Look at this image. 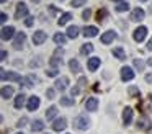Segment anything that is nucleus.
<instances>
[{"label": "nucleus", "mask_w": 152, "mask_h": 134, "mask_svg": "<svg viewBox=\"0 0 152 134\" xmlns=\"http://www.w3.org/2000/svg\"><path fill=\"white\" fill-rule=\"evenodd\" d=\"M74 126H75L77 129H87V127L90 126V119L87 116H83V114H80V116H77L75 119H74Z\"/></svg>", "instance_id": "1"}, {"label": "nucleus", "mask_w": 152, "mask_h": 134, "mask_svg": "<svg viewBox=\"0 0 152 134\" xmlns=\"http://www.w3.org/2000/svg\"><path fill=\"white\" fill-rule=\"evenodd\" d=\"M28 15V5L23 2H18L17 3V10H15V18L17 20H21Z\"/></svg>", "instance_id": "2"}, {"label": "nucleus", "mask_w": 152, "mask_h": 134, "mask_svg": "<svg viewBox=\"0 0 152 134\" xmlns=\"http://www.w3.org/2000/svg\"><path fill=\"white\" fill-rule=\"evenodd\" d=\"M145 34H147V28H145V26H139V28L134 29V33H132V38H134L136 42H141V41H144Z\"/></svg>", "instance_id": "3"}, {"label": "nucleus", "mask_w": 152, "mask_h": 134, "mask_svg": "<svg viewBox=\"0 0 152 134\" xmlns=\"http://www.w3.org/2000/svg\"><path fill=\"white\" fill-rule=\"evenodd\" d=\"M25 41H26V34H25V33H21V31L17 33V36H15V39H13V48L17 49V51L23 49Z\"/></svg>", "instance_id": "4"}, {"label": "nucleus", "mask_w": 152, "mask_h": 134, "mask_svg": "<svg viewBox=\"0 0 152 134\" xmlns=\"http://www.w3.org/2000/svg\"><path fill=\"white\" fill-rule=\"evenodd\" d=\"M2 80H8V82H21V75L17 72H5L2 70Z\"/></svg>", "instance_id": "5"}, {"label": "nucleus", "mask_w": 152, "mask_h": 134, "mask_svg": "<svg viewBox=\"0 0 152 134\" xmlns=\"http://www.w3.org/2000/svg\"><path fill=\"white\" fill-rule=\"evenodd\" d=\"M134 78V70H132L131 67H128V65H124V67H121V80L123 82H129Z\"/></svg>", "instance_id": "6"}, {"label": "nucleus", "mask_w": 152, "mask_h": 134, "mask_svg": "<svg viewBox=\"0 0 152 134\" xmlns=\"http://www.w3.org/2000/svg\"><path fill=\"white\" fill-rule=\"evenodd\" d=\"M48 39V34L44 31H34V34H33V44L34 46H39V44H43L44 41Z\"/></svg>", "instance_id": "7"}, {"label": "nucleus", "mask_w": 152, "mask_h": 134, "mask_svg": "<svg viewBox=\"0 0 152 134\" xmlns=\"http://www.w3.org/2000/svg\"><path fill=\"white\" fill-rule=\"evenodd\" d=\"M62 54H64V51H62V49H57V51L54 52V56L49 59V64L53 65V67H56V65L62 64Z\"/></svg>", "instance_id": "8"}, {"label": "nucleus", "mask_w": 152, "mask_h": 134, "mask_svg": "<svg viewBox=\"0 0 152 134\" xmlns=\"http://www.w3.org/2000/svg\"><path fill=\"white\" fill-rule=\"evenodd\" d=\"M13 36H17L13 26H4V28H2V39H4V41H8V39H12Z\"/></svg>", "instance_id": "9"}, {"label": "nucleus", "mask_w": 152, "mask_h": 134, "mask_svg": "<svg viewBox=\"0 0 152 134\" xmlns=\"http://www.w3.org/2000/svg\"><path fill=\"white\" fill-rule=\"evenodd\" d=\"M123 123H124V126H129L132 123V110L129 106L123 110Z\"/></svg>", "instance_id": "10"}, {"label": "nucleus", "mask_w": 152, "mask_h": 134, "mask_svg": "<svg viewBox=\"0 0 152 134\" xmlns=\"http://www.w3.org/2000/svg\"><path fill=\"white\" fill-rule=\"evenodd\" d=\"M116 39V33L115 31H106L102 34V38H100V41L103 42V44H110V42H113Z\"/></svg>", "instance_id": "11"}, {"label": "nucleus", "mask_w": 152, "mask_h": 134, "mask_svg": "<svg viewBox=\"0 0 152 134\" xmlns=\"http://www.w3.org/2000/svg\"><path fill=\"white\" fill-rule=\"evenodd\" d=\"M144 16H145V12L142 8H139V7L131 12V20L132 21H141V20H144Z\"/></svg>", "instance_id": "12"}, {"label": "nucleus", "mask_w": 152, "mask_h": 134, "mask_svg": "<svg viewBox=\"0 0 152 134\" xmlns=\"http://www.w3.org/2000/svg\"><path fill=\"white\" fill-rule=\"evenodd\" d=\"M66 127H67L66 118H57V119L53 123V129H54V131H64Z\"/></svg>", "instance_id": "13"}, {"label": "nucleus", "mask_w": 152, "mask_h": 134, "mask_svg": "<svg viewBox=\"0 0 152 134\" xmlns=\"http://www.w3.org/2000/svg\"><path fill=\"white\" fill-rule=\"evenodd\" d=\"M100 64H102L100 57H90V59H88V62H87V67H88V70L95 72L96 69L100 67Z\"/></svg>", "instance_id": "14"}, {"label": "nucleus", "mask_w": 152, "mask_h": 134, "mask_svg": "<svg viewBox=\"0 0 152 134\" xmlns=\"http://www.w3.org/2000/svg\"><path fill=\"white\" fill-rule=\"evenodd\" d=\"M39 103H41V100L38 97H30V100H28V103H26V108L30 111H34V110H38Z\"/></svg>", "instance_id": "15"}, {"label": "nucleus", "mask_w": 152, "mask_h": 134, "mask_svg": "<svg viewBox=\"0 0 152 134\" xmlns=\"http://www.w3.org/2000/svg\"><path fill=\"white\" fill-rule=\"evenodd\" d=\"M67 83H69V78L67 77H61V78H57L56 80V90H61V92H64L67 88Z\"/></svg>", "instance_id": "16"}, {"label": "nucleus", "mask_w": 152, "mask_h": 134, "mask_svg": "<svg viewBox=\"0 0 152 134\" xmlns=\"http://www.w3.org/2000/svg\"><path fill=\"white\" fill-rule=\"evenodd\" d=\"M96 108H98V100H96L95 97L88 98V100L85 101V110H88V111H95Z\"/></svg>", "instance_id": "17"}, {"label": "nucleus", "mask_w": 152, "mask_h": 134, "mask_svg": "<svg viewBox=\"0 0 152 134\" xmlns=\"http://www.w3.org/2000/svg\"><path fill=\"white\" fill-rule=\"evenodd\" d=\"M96 34H98V28L96 26H85L83 28V36L85 38H93Z\"/></svg>", "instance_id": "18"}, {"label": "nucleus", "mask_w": 152, "mask_h": 134, "mask_svg": "<svg viewBox=\"0 0 152 134\" xmlns=\"http://www.w3.org/2000/svg\"><path fill=\"white\" fill-rule=\"evenodd\" d=\"M137 127H139V129H142V131L151 129V121H149V118H145V116L139 118V121H137Z\"/></svg>", "instance_id": "19"}, {"label": "nucleus", "mask_w": 152, "mask_h": 134, "mask_svg": "<svg viewBox=\"0 0 152 134\" xmlns=\"http://www.w3.org/2000/svg\"><path fill=\"white\" fill-rule=\"evenodd\" d=\"M15 93L13 87H10V85H7V87H2V98H5V100H8V98H12Z\"/></svg>", "instance_id": "20"}, {"label": "nucleus", "mask_w": 152, "mask_h": 134, "mask_svg": "<svg viewBox=\"0 0 152 134\" xmlns=\"http://www.w3.org/2000/svg\"><path fill=\"white\" fill-rule=\"evenodd\" d=\"M79 26H69V28H67V38H70V39H75L77 36H79Z\"/></svg>", "instance_id": "21"}, {"label": "nucleus", "mask_w": 152, "mask_h": 134, "mask_svg": "<svg viewBox=\"0 0 152 134\" xmlns=\"http://www.w3.org/2000/svg\"><path fill=\"white\" fill-rule=\"evenodd\" d=\"M43 129H44V123L41 119H34L31 123V131L33 133H38V131H43Z\"/></svg>", "instance_id": "22"}, {"label": "nucleus", "mask_w": 152, "mask_h": 134, "mask_svg": "<svg viewBox=\"0 0 152 134\" xmlns=\"http://www.w3.org/2000/svg\"><path fill=\"white\" fill-rule=\"evenodd\" d=\"M70 18H72V13H69V12L62 13V15H61V18L57 20V25H59V26H64L67 21H70Z\"/></svg>", "instance_id": "23"}, {"label": "nucleus", "mask_w": 152, "mask_h": 134, "mask_svg": "<svg viewBox=\"0 0 152 134\" xmlns=\"http://www.w3.org/2000/svg\"><path fill=\"white\" fill-rule=\"evenodd\" d=\"M25 100H26V98H25L23 93H20L18 97H15V108H17V110H21V108L25 106Z\"/></svg>", "instance_id": "24"}, {"label": "nucleus", "mask_w": 152, "mask_h": 134, "mask_svg": "<svg viewBox=\"0 0 152 134\" xmlns=\"http://www.w3.org/2000/svg\"><path fill=\"white\" fill-rule=\"evenodd\" d=\"M113 56H115L116 59H119V61H124L126 59V52L123 48H115L113 49Z\"/></svg>", "instance_id": "25"}, {"label": "nucleus", "mask_w": 152, "mask_h": 134, "mask_svg": "<svg viewBox=\"0 0 152 134\" xmlns=\"http://www.w3.org/2000/svg\"><path fill=\"white\" fill-rule=\"evenodd\" d=\"M25 87H28V88H30V87H33V83H34V82H38V77H36V75H33V74H31V75H28V77H25Z\"/></svg>", "instance_id": "26"}, {"label": "nucleus", "mask_w": 152, "mask_h": 134, "mask_svg": "<svg viewBox=\"0 0 152 134\" xmlns=\"http://www.w3.org/2000/svg\"><path fill=\"white\" fill-rule=\"evenodd\" d=\"M69 67H70V70L72 72H80V64H79V61H77V59H70L69 61Z\"/></svg>", "instance_id": "27"}, {"label": "nucleus", "mask_w": 152, "mask_h": 134, "mask_svg": "<svg viewBox=\"0 0 152 134\" xmlns=\"http://www.w3.org/2000/svg\"><path fill=\"white\" fill-rule=\"evenodd\" d=\"M53 39H54V42H56V44H64V42H66V39H67V36L62 34V33H56Z\"/></svg>", "instance_id": "28"}, {"label": "nucleus", "mask_w": 152, "mask_h": 134, "mask_svg": "<svg viewBox=\"0 0 152 134\" xmlns=\"http://www.w3.org/2000/svg\"><path fill=\"white\" fill-rule=\"evenodd\" d=\"M92 51H93V46L90 44V42H87V44H83L82 48H80V54H83V56H88Z\"/></svg>", "instance_id": "29"}, {"label": "nucleus", "mask_w": 152, "mask_h": 134, "mask_svg": "<svg viewBox=\"0 0 152 134\" xmlns=\"http://www.w3.org/2000/svg\"><path fill=\"white\" fill-rule=\"evenodd\" d=\"M74 103H75V101H74V97H62L61 98V105H62V106H72Z\"/></svg>", "instance_id": "30"}, {"label": "nucleus", "mask_w": 152, "mask_h": 134, "mask_svg": "<svg viewBox=\"0 0 152 134\" xmlns=\"http://www.w3.org/2000/svg\"><path fill=\"white\" fill-rule=\"evenodd\" d=\"M56 114H57V108L56 106H49V108H48V111H46V118H48V119H54Z\"/></svg>", "instance_id": "31"}, {"label": "nucleus", "mask_w": 152, "mask_h": 134, "mask_svg": "<svg viewBox=\"0 0 152 134\" xmlns=\"http://www.w3.org/2000/svg\"><path fill=\"white\" fill-rule=\"evenodd\" d=\"M115 8H116V12H119V13H121V12H126V10H129V3L123 0V2H119L118 5L115 7Z\"/></svg>", "instance_id": "32"}, {"label": "nucleus", "mask_w": 152, "mask_h": 134, "mask_svg": "<svg viewBox=\"0 0 152 134\" xmlns=\"http://www.w3.org/2000/svg\"><path fill=\"white\" fill-rule=\"evenodd\" d=\"M106 15H108V12H106L105 8H103V10H100V12L96 13V20H98L100 23H102V21H105V16H106Z\"/></svg>", "instance_id": "33"}, {"label": "nucleus", "mask_w": 152, "mask_h": 134, "mask_svg": "<svg viewBox=\"0 0 152 134\" xmlns=\"http://www.w3.org/2000/svg\"><path fill=\"white\" fill-rule=\"evenodd\" d=\"M46 74H48V77H56V75L59 74V70H57L56 67H53V69H49V70H46Z\"/></svg>", "instance_id": "34"}, {"label": "nucleus", "mask_w": 152, "mask_h": 134, "mask_svg": "<svg viewBox=\"0 0 152 134\" xmlns=\"http://www.w3.org/2000/svg\"><path fill=\"white\" fill-rule=\"evenodd\" d=\"M85 3H87V0H72V7H75V8L85 5Z\"/></svg>", "instance_id": "35"}, {"label": "nucleus", "mask_w": 152, "mask_h": 134, "mask_svg": "<svg viewBox=\"0 0 152 134\" xmlns=\"http://www.w3.org/2000/svg\"><path fill=\"white\" fill-rule=\"evenodd\" d=\"M134 67L139 69V70H142V69H144V62H142L141 59H136V61H134Z\"/></svg>", "instance_id": "36"}, {"label": "nucleus", "mask_w": 152, "mask_h": 134, "mask_svg": "<svg viewBox=\"0 0 152 134\" xmlns=\"http://www.w3.org/2000/svg\"><path fill=\"white\" fill-rule=\"evenodd\" d=\"M46 97L49 98V100H53V98H54V88H48V90H46Z\"/></svg>", "instance_id": "37"}, {"label": "nucleus", "mask_w": 152, "mask_h": 134, "mask_svg": "<svg viewBox=\"0 0 152 134\" xmlns=\"http://www.w3.org/2000/svg\"><path fill=\"white\" fill-rule=\"evenodd\" d=\"M128 93H129V95H139V90H137L136 87H129Z\"/></svg>", "instance_id": "38"}, {"label": "nucleus", "mask_w": 152, "mask_h": 134, "mask_svg": "<svg viewBox=\"0 0 152 134\" xmlns=\"http://www.w3.org/2000/svg\"><path fill=\"white\" fill-rule=\"evenodd\" d=\"M90 15H92V12H90V10H88V8H87V10H85V12H83V13H82V16H83V20H88V18H90Z\"/></svg>", "instance_id": "39"}, {"label": "nucleus", "mask_w": 152, "mask_h": 134, "mask_svg": "<svg viewBox=\"0 0 152 134\" xmlns=\"http://www.w3.org/2000/svg\"><path fill=\"white\" fill-rule=\"evenodd\" d=\"M25 124H26V118H21V119L17 123V126H18V127H23Z\"/></svg>", "instance_id": "40"}, {"label": "nucleus", "mask_w": 152, "mask_h": 134, "mask_svg": "<svg viewBox=\"0 0 152 134\" xmlns=\"http://www.w3.org/2000/svg\"><path fill=\"white\" fill-rule=\"evenodd\" d=\"M7 18H8V16H7V13H4V12L0 13V21H2V23H5V21H7Z\"/></svg>", "instance_id": "41"}, {"label": "nucleus", "mask_w": 152, "mask_h": 134, "mask_svg": "<svg viewBox=\"0 0 152 134\" xmlns=\"http://www.w3.org/2000/svg\"><path fill=\"white\" fill-rule=\"evenodd\" d=\"M25 25H26V26H31V25H33V16H30V18L25 21Z\"/></svg>", "instance_id": "42"}, {"label": "nucleus", "mask_w": 152, "mask_h": 134, "mask_svg": "<svg viewBox=\"0 0 152 134\" xmlns=\"http://www.w3.org/2000/svg\"><path fill=\"white\" fill-rule=\"evenodd\" d=\"M0 56H2L0 59H2V61H5V59H7V51H2V54H0Z\"/></svg>", "instance_id": "43"}, {"label": "nucleus", "mask_w": 152, "mask_h": 134, "mask_svg": "<svg viewBox=\"0 0 152 134\" xmlns=\"http://www.w3.org/2000/svg\"><path fill=\"white\" fill-rule=\"evenodd\" d=\"M145 80L151 83V82H152V74H147V75H145Z\"/></svg>", "instance_id": "44"}, {"label": "nucleus", "mask_w": 152, "mask_h": 134, "mask_svg": "<svg viewBox=\"0 0 152 134\" xmlns=\"http://www.w3.org/2000/svg\"><path fill=\"white\" fill-rule=\"evenodd\" d=\"M147 49H149V51H152V38L149 39V44H147Z\"/></svg>", "instance_id": "45"}, {"label": "nucleus", "mask_w": 152, "mask_h": 134, "mask_svg": "<svg viewBox=\"0 0 152 134\" xmlns=\"http://www.w3.org/2000/svg\"><path fill=\"white\" fill-rule=\"evenodd\" d=\"M147 64H149V65H151V67H152V57H151V59H149V61H147Z\"/></svg>", "instance_id": "46"}, {"label": "nucleus", "mask_w": 152, "mask_h": 134, "mask_svg": "<svg viewBox=\"0 0 152 134\" xmlns=\"http://www.w3.org/2000/svg\"><path fill=\"white\" fill-rule=\"evenodd\" d=\"M0 2H2V3H5V2H7V0H0Z\"/></svg>", "instance_id": "47"}, {"label": "nucleus", "mask_w": 152, "mask_h": 134, "mask_svg": "<svg viewBox=\"0 0 152 134\" xmlns=\"http://www.w3.org/2000/svg\"><path fill=\"white\" fill-rule=\"evenodd\" d=\"M115 2H123V0H115Z\"/></svg>", "instance_id": "48"}, {"label": "nucleus", "mask_w": 152, "mask_h": 134, "mask_svg": "<svg viewBox=\"0 0 152 134\" xmlns=\"http://www.w3.org/2000/svg\"><path fill=\"white\" fill-rule=\"evenodd\" d=\"M17 134H23V133H17Z\"/></svg>", "instance_id": "49"}, {"label": "nucleus", "mask_w": 152, "mask_h": 134, "mask_svg": "<svg viewBox=\"0 0 152 134\" xmlns=\"http://www.w3.org/2000/svg\"><path fill=\"white\" fill-rule=\"evenodd\" d=\"M141 2H145V0H141Z\"/></svg>", "instance_id": "50"}]
</instances>
